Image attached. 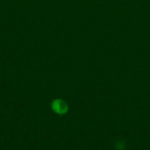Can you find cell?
Instances as JSON below:
<instances>
[{
  "instance_id": "1",
  "label": "cell",
  "mask_w": 150,
  "mask_h": 150,
  "mask_svg": "<svg viewBox=\"0 0 150 150\" xmlns=\"http://www.w3.org/2000/svg\"><path fill=\"white\" fill-rule=\"evenodd\" d=\"M52 109L59 114H63L67 111L68 107L66 103L62 100H55L51 104Z\"/></svg>"
}]
</instances>
